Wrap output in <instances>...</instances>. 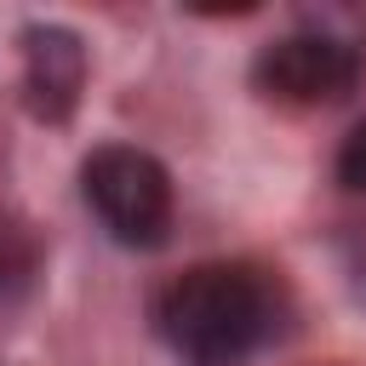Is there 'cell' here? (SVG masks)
Listing matches in <instances>:
<instances>
[{
  "mask_svg": "<svg viewBox=\"0 0 366 366\" xmlns=\"http://www.w3.org/2000/svg\"><path fill=\"white\" fill-rule=\"evenodd\" d=\"M86 92V46L63 23H34L23 34V109L40 126H63Z\"/></svg>",
  "mask_w": 366,
  "mask_h": 366,
  "instance_id": "277c9868",
  "label": "cell"
},
{
  "mask_svg": "<svg viewBox=\"0 0 366 366\" xmlns=\"http://www.w3.org/2000/svg\"><path fill=\"white\" fill-rule=\"evenodd\" d=\"M80 194L109 229V240L149 252L172 229V172L137 143H103L80 166Z\"/></svg>",
  "mask_w": 366,
  "mask_h": 366,
  "instance_id": "3957f363",
  "label": "cell"
},
{
  "mask_svg": "<svg viewBox=\"0 0 366 366\" xmlns=\"http://www.w3.org/2000/svg\"><path fill=\"white\" fill-rule=\"evenodd\" d=\"M337 183L349 194H366V114L349 126V137L337 143Z\"/></svg>",
  "mask_w": 366,
  "mask_h": 366,
  "instance_id": "8992f818",
  "label": "cell"
},
{
  "mask_svg": "<svg viewBox=\"0 0 366 366\" xmlns=\"http://www.w3.org/2000/svg\"><path fill=\"white\" fill-rule=\"evenodd\" d=\"M34 280V246L17 229H0V309H11Z\"/></svg>",
  "mask_w": 366,
  "mask_h": 366,
  "instance_id": "5b68a950",
  "label": "cell"
},
{
  "mask_svg": "<svg viewBox=\"0 0 366 366\" xmlns=\"http://www.w3.org/2000/svg\"><path fill=\"white\" fill-rule=\"evenodd\" d=\"M360 69H366V34L309 17L292 34L257 46L252 86L280 109H320V103H343Z\"/></svg>",
  "mask_w": 366,
  "mask_h": 366,
  "instance_id": "7a4b0ae2",
  "label": "cell"
},
{
  "mask_svg": "<svg viewBox=\"0 0 366 366\" xmlns=\"http://www.w3.org/2000/svg\"><path fill=\"white\" fill-rule=\"evenodd\" d=\"M160 337L194 366H234L286 326V286L257 263H194L154 303Z\"/></svg>",
  "mask_w": 366,
  "mask_h": 366,
  "instance_id": "6da1fadb",
  "label": "cell"
}]
</instances>
